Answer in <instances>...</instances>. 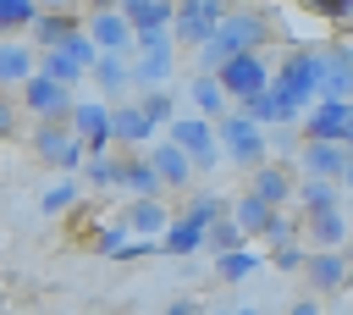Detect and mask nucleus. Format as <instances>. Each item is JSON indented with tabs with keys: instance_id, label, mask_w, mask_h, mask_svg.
Returning a JSON list of instances; mask_svg holds the SVG:
<instances>
[{
	"instance_id": "44",
	"label": "nucleus",
	"mask_w": 353,
	"mask_h": 315,
	"mask_svg": "<svg viewBox=\"0 0 353 315\" xmlns=\"http://www.w3.org/2000/svg\"><path fill=\"white\" fill-rule=\"evenodd\" d=\"M342 199L353 204V160H347V171H342Z\"/></svg>"
},
{
	"instance_id": "3",
	"label": "nucleus",
	"mask_w": 353,
	"mask_h": 315,
	"mask_svg": "<svg viewBox=\"0 0 353 315\" xmlns=\"http://www.w3.org/2000/svg\"><path fill=\"white\" fill-rule=\"evenodd\" d=\"M94 61H99L94 39H88V33H72L61 50H39V77H50V83H61V88H77V83L94 72Z\"/></svg>"
},
{
	"instance_id": "41",
	"label": "nucleus",
	"mask_w": 353,
	"mask_h": 315,
	"mask_svg": "<svg viewBox=\"0 0 353 315\" xmlns=\"http://www.w3.org/2000/svg\"><path fill=\"white\" fill-rule=\"evenodd\" d=\"M265 144H276V149H303L298 127H270V138H265Z\"/></svg>"
},
{
	"instance_id": "43",
	"label": "nucleus",
	"mask_w": 353,
	"mask_h": 315,
	"mask_svg": "<svg viewBox=\"0 0 353 315\" xmlns=\"http://www.w3.org/2000/svg\"><path fill=\"white\" fill-rule=\"evenodd\" d=\"M160 315H199V309H193V298H176V304H165Z\"/></svg>"
},
{
	"instance_id": "19",
	"label": "nucleus",
	"mask_w": 353,
	"mask_h": 315,
	"mask_svg": "<svg viewBox=\"0 0 353 315\" xmlns=\"http://www.w3.org/2000/svg\"><path fill=\"white\" fill-rule=\"evenodd\" d=\"M72 33H83V17L72 11V6H50V11H39V22H33V50H61Z\"/></svg>"
},
{
	"instance_id": "1",
	"label": "nucleus",
	"mask_w": 353,
	"mask_h": 315,
	"mask_svg": "<svg viewBox=\"0 0 353 315\" xmlns=\"http://www.w3.org/2000/svg\"><path fill=\"white\" fill-rule=\"evenodd\" d=\"M320 88H325V44H292L281 55V66L270 72V94L303 122L309 105H320Z\"/></svg>"
},
{
	"instance_id": "36",
	"label": "nucleus",
	"mask_w": 353,
	"mask_h": 315,
	"mask_svg": "<svg viewBox=\"0 0 353 315\" xmlns=\"http://www.w3.org/2000/svg\"><path fill=\"white\" fill-rule=\"evenodd\" d=\"M83 171H88V188H116L121 182V160L116 155H88Z\"/></svg>"
},
{
	"instance_id": "37",
	"label": "nucleus",
	"mask_w": 353,
	"mask_h": 315,
	"mask_svg": "<svg viewBox=\"0 0 353 315\" xmlns=\"http://www.w3.org/2000/svg\"><path fill=\"white\" fill-rule=\"evenodd\" d=\"M259 238H265V249H281V243H298V221L276 210V216L265 221V232H259Z\"/></svg>"
},
{
	"instance_id": "14",
	"label": "nucleus",
	"mask_w": 353,
	"mask_h": 315,
	"mask_svg": "<svg viewBox=\"0 0 353 315\" xmlns=\"http://www.w3.org/2000/svg\"><path fill=\"white\" fill-rule=\"evenodd\" d=\"M298 166H287V160H265L254 177H248V193L259 199V204H270V210H281L292 193H298V177H292Z\"/></svg>"
},
{
	"instance_id": "10",
	"label": "nucleus",
	"mask_w": 353,
	"mask_h": 315,
	"mask_svg": "<svg viewBox=\"0 0 353 315\" xmlns=\"http://www.w3.org/2000/svg\"><path fill=\"white\" fill-rule=\"evenodd\" d=\"M347 127H353V105L320 99V105H309V111H303L298 138H303V144H347Z\"/></svg>"
},
{
	"instance_id": "26",
	"label": "nucleus",
	"mask_w": 353,
	"mask_h": 315,
	"mask_svg": "<svg viewBox=\"0 0 353 315\" xmlns=\"http://www.w3.org/2000/svg\"><path fill=\"white\" fill-rule=\"evenodd\" d=\"M188 99L199 105V116H204V122H226V116H232V99H226V94H221V83H215V77H204V72H193V77H188Z\"/></svg>"
},
{
	"instance_id": "13",
	"label": "nucleus",
	"mask_w": 353,
	"mask_h": 315,
	"mask_svg": "<svg viewBox=\"0 0 353 315\" xmlns=\"http://www.w3.org/2000/svg\"><path fill=\"white\" fill-rule=\"evenodd\" d=\"M83 33L94 39V50H99V55H132V28H127L121 6H105V11H94V17L83 22Z\"/></svg>"
},
{
	"instance_id": "18",
	"label": "nucleus",
	"mask_w": 353,
	"mask_h": 315,
	"mask_svg": "<svg viewBox=\"0 0 353 315\" xmlns=\"http://www.w3.org/2000/svg\"><path fill=\"white\" fill-rule=\"evenodd\" d=\"M171 221H176V216H171L160 199H132V204L121 210V227H127L132 238H143V243H160V238L171 232Z\"/></svg>"
},
{
	"instance_id": "31",
	"label": "nucleus",
	"mask_w": 353,
	"mask_h": 315,
	"mask_svg": "<svg viewBox=\"0 0 353 315\" xmlns=\"http://www.w3.org/2000/svg\"><path fill=\"white\" fill-rule=\"evenodd\" d=\"M226 216H232V221L243 227V238H259V232H265V221H270L276 210H270V204H259L254 193H243V199H237V204H232Z\"/></svg>"
},
{
	"instance_id": "22",
	"label": "nucleus",
	"mask_w": 353,
	"mask_h": 315,
	"mask_svg": "<svg viewBox=\"0 0 353 315\" xmlns=\"http://www.w3.org/2000/svg\"><path fill=\"white\" fill-rule=\"evenodd\" d=\"M143 160L154 166L160 188H188V182H193V160H188L176 144H165V138H160V144H149V149H143Z\"/></svg>"
},
{
	"instance_id": "8",
	"label": "nucleus",
	"mask_w": 353,
	"mask_h": 315,
	"mask_svg": "<svg viewBox=\"0 0 353 315\" xmlns=\"http://www.w3.org/2000/svg\"><path fill=\"white\" fill-rule=\"evenodd\" d=\"M72 138L83 144V155H110V105L105 99H77L66 116Z\"/></svg>"
},
{
	"instance_id": "17",
	"label": "nucleus",
	"mask_w": 353,
	"mask_h": 315,
	"mask_svg": "<svg viewBox=\"0 0 353 315\" xmlns=\"http://www.w3.org/2000/svg\"><path fill=\"white\" fill-rule=\"evenodd\" d=\"M347 144H303L298 149V177H320V182H342L347 171Z\"/></svg>"
},
{
	"instance_id": "7",
	"label": "nucleus",
	"mask_w": 353,
	"mask_h": 315,
	"mask_svg": "<svg viewBox=\"0 0 353 315\" xmlns=\"http://www.w3.org/2000/svg\"><path fill=\"white\" fill-rule=\"evenodd\" d=\"M221 22H226V6H221V0H182V6H176V22H171V39L204 50Z\"/></svg>"
},
{
	"instance_id": "24",
	"label": "nucleus",
	"mask_w": 353,
	"mask_h": 315,
	"mask_svg": "<svg viewBox=\"0 0 353 315\" xmlns=\"http://www.w3.org/2000/svg\"><path fill=\"white\" fill-rule=\"evenodd\" d=\"M39 72V50L22 39H0V88H22Z\"/></svg>"
},
{
	"instance_id": "25",
	"label": "nucleus",
	"mask_w": 353,
	"mask_h": 315,
	"mask_svg": "<svg viewBox=\"0 0 353 315\" xmlns=\"http://www.w3.org/2000/svg\"><path fill=\"white\" fill-rule=\"evenodd\" d=\"M204 232H210L204 221H193L188 210H176V221H171V232L160 238V249H165L171 260H188V254H199V249H204Z\"/></svg>"
},
{
	"instance_id": "21",
	"label": "nucleus",
	"mask_w": 353,
	"mask_h": 315,
	"mask_svg": "<svg viewBox=\"0 0 353 315\" xmlns=\"http://www.w3.org/2000/svg\"><path fill=\"white\" fill-rule=\"evenodd\" d=\"M149 138H154V122L138 111V99H132V105H110V144L149 149Z\"/></svg>"
},
{
	"instance_id": "9",
	"label": "nucleus",
	"mask_w": 353,
	"mask_h": 315,
	"mask_svg": "<svg viewBox=\"0 0 353 315\" xmlns=\"http://www.w3.org/2000/svg\"><path fill=\"white\" fill-rule=\"evenodd\" d=\"M33 155H39L44 166H55V171H77V166L88 160L66 122H39V127H33Z\"/></svg>"
},
{
	"instance_id": "20",
	"label": "nucleus",
	"mask_w": 353,
	"mask_h": 315,
	"mask_svg": "<svg viewBox=\"0 0 353 315\" xmlns=\"http://www.w3.org/2000/svg\"><path fill=\"white\" fill-rule=\"evenodd\" d=\"M320 99L353 105V44H325V88Z\"/></svg>"
},
{
	"instance_id": "12",
	"label": "nucleus",
	"mask_w": 353,
	"mask_h": 315,
	"mask_svg": "<svg viewBox=\"0 0 353 315\" xmlns=\"http://www.w3.org/2000/svg\"><path fill=\"white\" fill-rule=\"evenodd\" d=\"M72 105H77V94L61 88V83H50V77H39V72L22 83V111H33L39 122H66Z\"/></svg>"
},
{
	"instance_id": "46",
	"label": "nucleus",
	"mask_w": 353,
	"mask_h": 315,
	"mask_svg": "<svg viewBox=\"0 0 353 315\" xmlns=\"http://www.w3.org/2000/svg\"><path fill=\"white\" fill-rule=\"evenodd\" d=\"M204 315H259V309H204Z\"/></svg>"
},
{
	"instance_id": "38",
	"label": "nucleus",
	"mask_w": 353,
	"mask_h": 315,
	"mask_svg": "<svg viewBox=\"0 0 353 315\" xmlns=\"http://www.w3.org/2000/svg\"><path fill=\"white\" fill-rule=\"evenodd\" d=\"M265 260H270L276 271H303V265H309V249H303V238H298V243H281V249H270Z\"/></svg>"
},
{
	"instance_id": "34",
	"label": "nucleus",
	"mask_w": 353,
	"mask_h": 315,
	"mask_svg": "<svg viewBox=\"0 0 353 315\" xmlns=\"http://www.w3.org/2000/svg\"><path fill=\"white\" fill-rule=\"evenodd\" d=\"M138 111H143L154 127H171V122H176V88H149V94H138Z\"/></svg>"
},
{
	"instance_id": "2",
	"label": "nucleus",
	"mask_w": 353,
	"mask_h": 315,
	"mask_svg": "<svg viewBox=\"0 0 353 315\" xmlns=\"http://www.w3.org/2000/svg\"><path fill=\"white\" fill-rule=\"evenodd\" d=\"M265 39H270V22H265V11H226V22L215 28V39L199 50V72H204V77H215L226 61L265 50Z\"/></svg>"
},
{
	"instance_id": "39",
	"label": "nucleus",
	"mask_w": 353,
	"mask_h": 315,
	"mask_svg": "<svg viewBox=\"0 0 353 315\" xmlns=\"http://www.w3.org/2000/svg\"><path fill=\"white\" fill-rule=\"evenodd\" d=\"M127 243H132V232H127L121 221L99 227V238H94V249H99V254H116V260H121V249H127Z\"/></svg>"
},
{
	"instance_id": "4",
	"label": "nucleus",
	"mask_w": 353,
	"mask_h": 315,
	"mask_svg": "<svg viewBox=\"0 0 353 315\" xmlns=\"http://www.w3.org/2000/svg\"><path fill=\"white\" fill-rule=\"evenodd\" d=\"M215 144H221V155L232 160V166H243V171H259L265 160H270V144H265V127H254L248 116H226V122H215Z\"/></svg>"
},
{
	"instance_id": "35",
	"label": "nucleus",
	"mask_w": 353,
	"mask_h": 315,
	"mask_svg": "<svg viewBox=\"0 0 353 315\" xmlns=\"http://www.w3.org/2000/svg\"><path fill=\"white\" fill-rule=\"evenodd\" d=\"M77 204V177H61V182H50L44 193H39V210L44 216H61V210H72Z\"/></svg>"
},
{
	"instance_id": "15",
	"label": "nucleus",
	"mask_w": 353,
	"mask_h": 315,
	"mask_svg": "<svg viewBox=\"0 0 353 315\" xmlns=\"http://www.w3.org/2000/svg\"><path fill=\"white\" fill-rule=\"evenodd\" d=\"M303 276H309V293H342L353 276V260H347V249H320V254H309Z\"/></svg>"
},
{
	"instance_id": "16",
	"label": "nucleus",
	"mask_w": 353,
	"mask_h": 315,
	"mask_svg": "<svg viewBox=\"0 0 353 315\" xmlns=\"http://www.w3.org/2000/svg\"><path fill=\"white\" fill-rule=\"evenodd\" d=\"M171 77H176V44L132 55V94H149V88H171Z\"/></svg>"
},
{
	"instance_id": "45",
	"label": "nucleus",
	"mask_w": 353,
	"mask_h": 315,
	"mask_svg": "<svg viewBox=\"0 0 353 315\" xmlns=\"http://www.w3.org/2000/svg\"><path fill=\"white\" fill-rule=\"evenodd\" d=\"M292 315H320V304H309V298H298V304H292Z\"/></svg>"
},
{
	"instance_id": "27",
	"label": "nucleus",
	"mask_w": 353,
	"mask_h": 315,
	"mask_svg": "<svg viewBox=\"0 0 353 315\" xmlns=\"http://www.w3.org/2000/svg\"><path fill=\"white\" fill-rule=\"evenodd\" d=\"M298 210L303 216H320V210H342L347 199H342V182H320V177H298Z\"/></svg>"
},
{
	"instance_id": "28",
	"label": "nucleus",
	"mask_w": 353,
	"mask_h": 315,
	"mask_svg": "<svg viewBox=\"0 0 353 315\" xmlns=\"http://www.w3.org/2000/svg\"><path fill=\"white\" fill-rule=\"evenodd\" d=\"M116 188H127L132 199H160V177H154V166L143 155H127L121 160V182Z\"/></svg>"
},
{
	"instance_id": "33",
	"label": "nucleus",
	"mask_w": 353,
	"mask_h": 315,
	"mask_svg": "<svg viewBox=\"0 0 353 315\" xmlns=\"http://www.w3.org/2000/svg\"><path fill=\"white\" fill-rule=\"evenodd\" d=\"M259 265H265V254L248 243V249H237V254H221V260H215V276H221V282H243V276H254Z\"/></svg>"
},
{
	"instance_id": "11",
	"label": "nucleus",
	"mask_w": 353,
	"mask_h": 315,
	"mask_svg": "<svg viewBox=\"0 0 353 315\" xmlns=\"http://www.w3.org/2000/svg\"><path fill=\"white\" fill-rule=\"evenodd\" d=\"M298 238H303L309 254H320V249H347V238H353L347 204H342V210H320V216H298Z\"/></svg>"
},
{
	"instance_id": "40",
	"label": "nucleus",
	"mask_w": 353,
	"mask_h": 315,
	"mask_svg": "<svg viewBox=\"0 0 353 315\" xmlns=\"http://www.w3.org/2000/svg\"><path fill=\"white\" fill-rule=\"evenodd\" d=\"M309 11L314 17H331V22H353V0H314Z\"/></svg>"
},
{
	"instance_id": "30",
	"label": "nucleus",
	"mask_w": 353,
	"mask_h": 315,
	"mask_svg": "<svg viewBox=\"0 0 353 315\" xmlns=\"http://www.w3.org/2000/svg\"><path fill=\"white\" fill-rule=\"evenodd\" d=\"M39 11H44V6H33V0H0V39H11V33H33Z\"/></svg>"
},
{
	"instance_id": "47",
	"label": "nucleus",
	"mask_w": 353,
	"mask_h": 315,
	"mask_svg": "<svg viewBox=\"0 0 353 315\" xmlns=\"http://www.w3.org/2000/svg\"><path fill=\"white\" fill-rule=\"evenodd\" d=\"M347 155H353V127H347Z\"/></svg>"
},
{
	"instance_id": "42",
	"label": "nucleus",
	"mask_w": 353,
	"mask_h": 315,
	"mask_svg": "<svg viewBox=\"0 0 353 315\" xmlns=\"http://www.w3.org/2000/svg\"><path fill=\"white\" fill-rule=\"evenodd\" d=\"M11 133H17V105L0 99V138H11Z\"/></svg>"
},
{
	"instance_id": "29",
	"label": "nucleus",
	"mask_w": 353,
	"mask_h": 315,
	"mask_svg": "<svg viewBox=\"0 0 353 315\" xmlns=\"http://www.w3.org/2000/svg\"><path fill=\"white\" fill-rule=\"evenodd\" d=\"M88 77H94L105 94H127V88H132V55H99Z\"/></svg>"
},
{
	"instance_id": "32",
	"label": "nucleus",
	"mask_w": 353,
	"mask_h": 315,
	"mask_svg": "<svg viewBox=\"0 0 353 315\" xmlns=\"http://www.w3.org/2000/svg\"><path fill=\"white\" fill-rule=\"evenodd\" d=\"M204 249H210V254L221 260V254H237V249H248V238H243V227H237L232 216H221V221H215V227L204 232Z\"/></svg>"
},
{
	"instance_id": "23",
	"label": "nucleus",
	"mask_w": 353,
	"mask_h": 315,
	"mask_svg": "<svg viewBox=\"0 0 353 315\" xmlns=\"http://www.w3.org/2000/svg\"><path fill=\"white\" fill-rule=\"evenodd\" d=\"M121 17H127V28H132V39H138V33H171L176 6H171V0H127Z\"/></svg>"
},
{
	"instance_id": "6",
	"label": "nucleus",
	"mask_w": 353,
	"mask_h": 315,
	"mask_svg": "<svg viewBox=\"0 0 353 315\" xmlns=\"http://www.w3.org/2000/svg\"><path fill=\"white\" fill-rule=\"evenodd\" d=\"M270 72H276V66H270V55H265V50H254V55L226 61V66L215 72V83H221V94H226V99H237V105H243V99H254L259 88H270Z\"/></svg>"
},
{
	"instance_id": "5",
	"label": "nucleus",
	"mask_w": 353,
	"mask_h": 315,
	"mask_svg": "<svg viewBox=\"0 0 353 315\" xmlns=\"http://www.w3.org/2000/svg\"><path fill=\"white\" fill-rule=\"evenodd\" d=\"M165 144H176L188 160H193V177L199 171H215L226 155H221V144H215V122H204V116H176L171 127H165Z\"/></svg>"
}]
</instances>
